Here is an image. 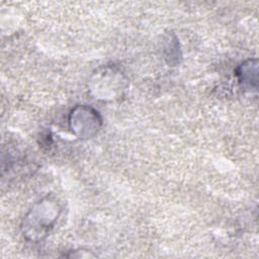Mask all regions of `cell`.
Instances as JSON below:
<instances>
[{"instance_id": "1", "label": "cell", "mask_w": 259, "mask_h": 259, "mask_svg": "<svg viewBox=\"0 0 259 259\" xmlns=\"http://www.w3.org/2000/svg\"><path fill=\"white\" fill-rule=\"evenodd\" d=\"M62 212V206L57 197L47 195L34 203L22 219L20 230L25 240L40 242L45 240L55 227Z\"/></svg>"}, {"instance_id": "2", "label": "cell", "mask_w": 259, "mask_h": 259, "mask_svg": "<svg viewBox=\"0 0 259 259\" xmlns=\"http://www.w3.org/2000/svg\"><path fill=\"white\" fill-rule=\"evenodd\" d=\"M127 87V80L114 67L99 68L90 78L89 90L92 95L101 100H114L122 95Z\"/></svg>"}, {"instance_id": "3", "label": "cell", "mask_w": 259, "mask_h": 259, "mask_svg": "<svg viewBox=\"0 0 259 259\" xmlns=\"http://www.w3.org/2000/svg\"><path fill=\"white\" fill-rule=\"evenodd\" d=\"M69 128L80 140L93 138L102 126L100 113L92 106L86 104L76 105L68 116Z\"/></svg>"}, {"instance_id": "4", "label": "cell", "mask_w": 259, "mask_h": 259, "mask_svg": "<svg viewBox=\"0 0 259 259\" xmlns=\"http://www.w3.org/2000/svg\"><path fill=\"white\" fill-rule=\"evenodd\" d=\"M236 76L244 89L256 90L258 85V62L257 59H248L236 70Z\"/></svg>"}]
</instances>
